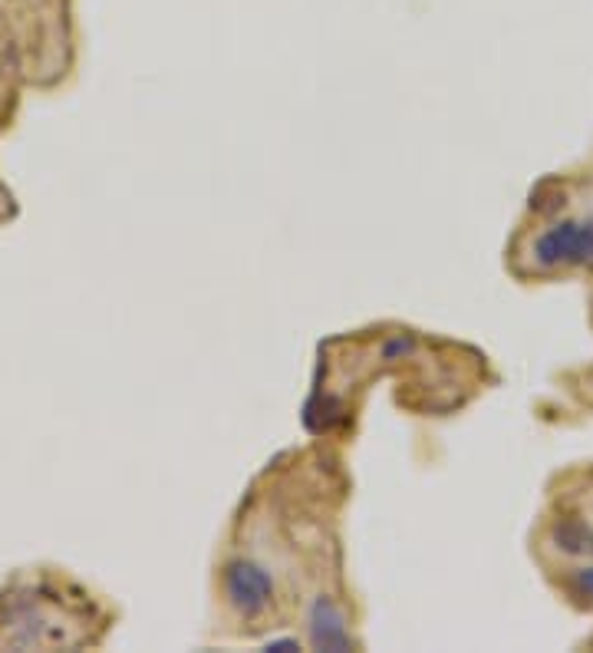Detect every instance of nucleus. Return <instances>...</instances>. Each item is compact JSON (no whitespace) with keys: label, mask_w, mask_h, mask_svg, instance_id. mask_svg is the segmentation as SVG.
<instances>
[{"label":"nucleus","mask_w":593,"mask_h":653,"mask_svg":"<svg viewBox=\"0 0 593 653\" xmlns=\"http://www.w3.org/2000/svg\"><path fill=\"white\" fill-rule=\"evenodd\" d=\"M225 594L228 604L241 614V617H261L270 607L274 597V581L267 578V571L254 561H234L225 575Z\"/></svg>","instance_id":"obj_2"},{"label":"nucleus","mask_w":593,"mask_h":653,"mask_svg":"<svg viewBox=\"0 0 593 653\" xmlns=\"http://www.w3.org/2000/svg\"><path fill=\"white\" fill-rule=\"evenodd\" d=\"M311 637L317 646H327V650H343L350 646V633H347V624H343V614L327 601L320 597L314 604V614H311Z\"/></svg>","instance_id":"obj_3"},{"label":"nucleus","mask_w":593,"mask_h":653,"mask_svg":"<svg viewBox=\"0 0 593 653\" xmlns=\"http://www.w3.org/2000/svg\"><path fill=\"white\" fill-rule=\"evenodd\" d=\"M541 268H580L593 261V221H560L534 241Z\"/></svg>","instance_id":"obj_1"},{"label":"nucleus","mask_w":593,"mask_h":653,"mask_svg":"<svg viewBox=\"0 0 593 653\" xmlns=\"http://www.w3.org/2000/svg\"><path fill=\"white\" fill-rule=\"evenodd\" d=\"M573 588H577L580 597L593 601V568H580V571L573 575Z\"/></svg>","instance_id":"obj_5"},{"label":"nucleus","mask_w":593,"mask_h":653,"mask_svg":"<svg viewBox=\"0 0 593 653\" xmlns=\"http://www.w3.org/2000/svg\"><path fill=\"white\" fill-rule=\"evenodd\" d=\"M554 539L560 542V548H564L567 555H586V552L593 548V545H586V542H590V532H586L583 525H577V521H564V525H557Z\"/></svg>","instance_id":"obj_4"}]
</instances>
